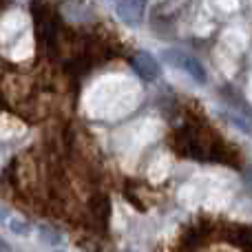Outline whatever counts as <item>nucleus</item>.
Returning <instances> with one entry per match:
<instances>
[{"label": "nucleus", "instance_id": "2", "mask_svg": "<svg viewBox=\"0 0 252 252\" xmlns=\"http://www.w3.org/2000/svg\"><path fill=\"white\" fill-rule=\"evenodd\" d=\"M130 66H133L135 73H137L142 80H146V82H155V80L159 78V73H161L157 60L146 51L135 53V56L130 58Z\"/></svg>", "mask_w": 252, "mask_h": 252}, {"label": "nucleus", "instance_id": "6", "mask_svg": "<svg viewBox=\"0 0 252 252\" xmlns=\"http://www.w3.org/2000/svg\"><path fill=\"white\" fill-rule=\"evenodd\" d=\"M2 252H9V248H7V244H2Z\"/></svg>", "mask_w": 252, "mask_h": 252}, {"label": "nucleus", "instance_id": "1", "mask_svg": "<svg viewBox=\"0 0 252 252\" xmlns=\"http://www.w3.org/2000/svg\"><path fill=\"white\" fill-rule=\"evenodd\" d=\"M164 60L170 62L173 66H177V69L186 71V73L190 75L195 82H199V84L206 82V71H204V66H201L199 62L195 60V58L186 56L184 51H173V49H170V51H164Z\"/></svg>", "mask_w": 252, "mask_h": 252}, {"label": "nucleus", "instance_id": "3", "mask_svg": "<svg viewBox=\"0 0 252 252\" xmlns=\"http://www.w3.org/2000/svg\"><path fill=\"white\" fill-rule=\"evenodd\" d=\"M148 0H120L118 2V16L120 20L130 27H137L144 20V11H146Z\"/></svg>", "mask_w": 252, "mask_h": 252}, {"label": "nucleus", "instance_id": "5", "mask_svg": "<svg viewBox=\"0 0 252 252\" xmlns=\"http://www.w3.org/2000/svg\"><path fill=\"white\" fill-rule=\"evenodd\" d=\"M42 235H44V239H47V244H58V239H60L56 232H49L47 228H42Z\"/></svg>", "mask_w": 252, "mask_h": 252}, {"label": "nucleus", "instance_id": "4", "mask_svg": "<svg viewBox=\"0 0 252 252\" xmlns=\"http://www.w3.org/2000/svg\"><path fill=\"white\" fill-rule=\"evenodd\" d=\"M11 230H13V232H18V235H27V232H29V230H27L25 223H22V221H16V219L11 221Z\"/></svg>", "mask_w": 252, "mask_h": 252}]
</instances>
